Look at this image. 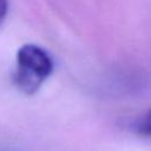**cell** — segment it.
<instances>
[{
	"label": "cell",
	"instance_id": "3957f363",
	"mask_svg": "<svg viewBox=\"0 0 151 151\" xmlns=\"http://www.w3.org/2000/svg\"><path fill=\"white\" fill-rule=\"evenodd\" d=\"M8 11V1L7 0H0V25L5 20Z\"/></svg>",
	"mask_w": 151,
	"mask_h": 151
},
{
	"label": "cell",
	"instance_id": "6da1fadb",
	"mask_svg": "<svg viewBox=\"0 0 151 151\" xmlns=\"http://www.w3.org/2000/svg\"><path fill=\"white\" fill-rule=\"evenodd\" d=\"M53 71L50 54L40 46L27 44L17 53L14 84L25 94H34Z\"/></svg>",
	"mask_w": 151,
	"mask_h": 151
},
{
	"label": "cell",
	"instance_id": "7a4b0ae2",
	"mask_svg": "<svg viewBox=\"0 0 151 151\" xmlns=\"http://www.w3.org/2000/svg\"><path fill=\"white\" fill-rule=\"evenodd\" d=\"M134 130L140 134L151 136V110L134 123Z\"/></svg>",
	"mask_w": 151,
	"mask_h": 151
}]
</instances>
